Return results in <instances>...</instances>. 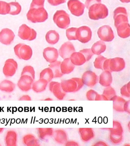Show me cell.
<instances>
[{
    "mask_svg": "<svg viewBox=\"0 0 130 146\" xmlns=\"http://www.w3.org/2000/svg\"><path fill=\"white\" fill-rule=\"evenodd\" d=\"M109 132V139L113 144L117 145L121 143L123 141L124 129L121 124L117 121H113V128H104Z\"/></svg>",
    "mask_w": 130,
    "mask_h": 146,
    "instance_id": "6da1fadb",
    "label": "cell"
},
{
    "mask_svg": "<svg viewBox=\"0 0 130 146\" xmlns=\"http://www.w3.org/2000/svg\"><path fill=\"white\" fill-rule=\"evenodd\" d=\"M27 16L28 20L33 23L44 22L48 18L47 11L44 7L30 8Z\"/></svg>",
    "mask_w": 130,
    "mask_h": 146,
    "instance_id": "7a4b0ae2",
    "label": "cell"
},
{
    "mask_svg": "<svg viewBox=\"0 0 130 146\" xmlns=\"http://www.w3.org/2000/svg\"><path fill=\"white\" fill-rule=\"evenodd\" d=\"M108 15V8L105 5L101 3L93 4L89 9V17L92 20L104 19Z\"/></svg>",
    "mask_w": 130,
    "mask_h": 146,
    "instance_id": "3957f363",
    "label": "cell"
},
{
    "mask_svg": "<svg viewBox=\"0 0 130 146\" xmlns=\"http://www.w3.org/2000/svg\"><path fill=\"white\" fill-rule=\"evenodd\" d=\"M125 64L123 58H117L106 59L103 64V70L112 72H119L125 68Z\"/></svg>",
    "mask_w": 130,
    "mask_h": 146,
    "instance_id": "277c9868",
    "label": "cell"
},
{
    "mask_svg": "<svg viewBox=\"0 0 130 146\" xmlns=\"http://www.w3.org/2000/svg\"><path fill=\"white\" fill-rule=\"evenodd\" d=\"M53 20L60 28L66 29L70 23L69 15L63 10L57 11L53 17Z\"/></svg>",
    "mask_w": 130,
    "mask_h": 146,
    "instance_id": "5b68a950",
    "label": "cell"
},
{
    "mask_svg": "<svg viewBox=\"0 0 130 146\" xmlns=\"http://www.w3.org/2000/svg\"><path fill=\"white\" fill-rule=\"evenodd\" d=\"M15 53L20 59L25 60H29L33 55V51L29 45L19 43L16 45L14 48Z\"/></svg>",
    "mask_w": 130,
    "mask_h": 146,
    "instance_id": "8992f818",
    "label": "cell"
},
{
    "mask_svg": "<svg viewBox=\"0 0 130 146\" xmlns=\"http://www.w3.org/2000/svg\"><path fill=\"white\" fill-rule=\"evenodd\" d=\"M18 35L22 40L32 41L36 39L37 33L33 29L23 24L19 28Z\"/></svg>",
    "mask_w": 130,
    "mask_h": 146,
    "instance_id": "52a82bcc",
    "label": "cell"
},
{
    "mask_svg": "<svg viewBox=\"0 0 130 146\" xmlns=\"http://www.w3.org/2000/svg\"><path fill=\"white\" fill-rule=\"evenodd\" d=\"M67 5L72 14L77 17L84 13L85 6L79 0H69Z\"/></svg>",
    "mask_w": 130,
    "mask_h": 146,
    "instance_id": "ba28073f",
    "label": "cell"
},
{
    "mask_svg": "<svg viewBox=\"0 0 130 146\" xmlns=\"http://www.w3.org/2000/svg\"><path fill=\"white\" fill-rule=\"evenodd\" d=\"M113 18L116 28L121 24L128 23L127 11L125 8L123 7L116 8L114 11Z\"/></svg>",
    "mask_w": 130,
    "mask_h": 146,
    "instance_id": "9c48e42d",
    "label": "cell"
},
{
    "mask_svg": "<svg viewBox=\"0 0 130 146\" xmlns=\"http://www.w3.org/2000/svg\"><path fill=\"white\" fill-rule=\"evenodd\" d=\"M98 36L101 40L110 42L115 37L113 31L111 27L108 25H104L100 27L97 31Z\"/></svg>",
    "mask_w": 130,
    "mask_h": 146,
    "instance_id": "30bf717a",
    "label": "cell"
},
{
    "mask_svg": "<svg viewBox=\"0 0 130 146\" xmlns=\"http://www.w3.org/2000/svg\"><path fill=\"white\" fill-rule=\"evenodd\" d=\"M81 79L84 85L91 88L95 86L99 82V77L97 74L90 70L84 72Z\"/></svg>",
    "mask_w": 130,
    "mask_h": 146,
    "instance_id": "8fae6325",
    "label": "cell"
},
{
    "mask_svg": "<svg viewBox=\"0 0 130 146\" xmlns=\"http://www.w3.org/2000/svg\"><path fill=\"white\" fill-rule=\"evenodd\" d=\"M92 32L91 29L87 26H83L77 28L76 36L79 42L85 43L91 40Z\"/></svg>",
    "mask_w": 130,
    "mask_h": 146,
    "instance_id": "7c38bea8",
    "label": "cell"
},
{
    "mask_svg": "<svg viewBox=\"0 0 130 146\" xmlns=\"http://www.w3.org/2000/svg\"><path fill=\"white\" fill-rule=\"evenodd\" d=\"M17 63L12 59H9L5 62L3 68V73L6 77L14 76L18 69Z\"/></svg>",
    "mask_w": 130,
    "mask_h": 146,
    "instance_id": "4fadbf2b",
    "label": "cell"
},
{
    "mask_svg": "<svg viewBox=\"0 0 130 146\" xmlns=\"http://www.w3.org/2000/svg\"><path fill=\"white\" fill-rule=\"evenodd\" d=\"M34 80L29 75H21L17 83V86L23 92H27L32 89Z\"/></svg>",
    "mask_w": 130,
    "mask_h": 146,
    "instance_id": "5bb4252c",
    "label": "cell"
},
{
    "mask_svg": "<svg viewBox=\"0 0 130 146\" xmlns=\"http://www.w3.org/2000/svg\"><path fill=\"white\" fill-rule=\"evenodd\" d=\"M49 89L54 96L59 100H63L66 96L67 93L63 90L61 83L59 82L51 81L49 84Z\"/></svg>",
    "mask_w": 130,
    "mask_h": 146,
    "instance_id": "9a60e30c",
    "label": "cell"
},
{
    "mask_svg": "<svg viewBox=\"0 0 130 146\" xmlns=\"http://www.w3.org/2000/svg\"><path fill=\"white\" fill-rule=\"evenodd\" d=\"M75 52L76 50L75 47L70 42L63 43L59 50V55L63 59L70 58L72 54Z\"/></svg>",
    "mask_w": 130,
    "mask_h": 146,
    "instance_id": "2e32d148",
    "label": "cell"
},
{
    "mask_svg": "<svg viewBox=\"0 0 130 146\" xmlns=\"http://www.w3.org/2000/svg\"><path fill=\"white\" fill-rule=\"evenodd\" d=\"M15 35L12 30L4 29L0 32V42L5 45H10L14 40Z\"/></svg>",
    "mask_w": 130,
    "mask_h": 146,
    "instance_id": "e0dca14e",
    "label": "cell"
},
{
    "mask_svg": "<svg viewBox=\"0 0 130 146\" xmlns=\"http://www.w3.org/2000/svg\"><path fill=\"white\" fill-rule=\"evenodd\" d=\"M43 56L47 62L51 63L57 60L59 58V52L55 48L47 47L44 49Z\"/></svg>",
    "mask_w": 130,
    "mask_h": 146,
    "instance_id": "ac0fdd59",
    "label": "cell"
},
{
    "mask_svg": "<svg viewBox=\"0 0 130 146\" xmlns=\"http://www.w3.org/2000/svg\"><path fill=\"white\" fill-rule=\"evenodd\" d=\"M60 83L63 90L66 93L77 92V84L73 78L63 80Z\"/></svg>",
    "mask_w": 130,
    "mask_h": 146,
    "instance_id": "d6986e66",
    "label": "cell"
},
{
    "mask_svg": "<svg viewBox=\"0 0 130 146\" xmlns=\"http://www.w3.org/2000/svg\"><path fill=\"white\" fill-rule=\"evenodd\" d=\"M78 132L81 140L83 142H88L94 137V131L92 128H80Z\"/></svg>",
    "mask_w": 130,
    "mask_h": 146,
    "instance_id": "ffe728a7",
    "label": "cell"
},
{
    "mask_svg": "<svg viewBox=\"0 0 130 146\" xmlns=\"http://www.w3.org/2000/svg\"><path fill=\"white\" fill-rule=\"evenodd\" d=\"M18 133L13 130H9L7 132L4 138L6 146H17L18 141Z\"/></svg>",
    "mask_w": 130,
    "mask_h": 146,
    "instance_id": "44dd1931",
    "label": "cell"
},
{
    "mask_svg": "<svg viewBox=\"0 0 130 146\" xmlns=\"http://www.w3.org/2000/svg\"><path fill=\"white\" fill-rule=\"evenodd\" d=\"M54 141L60 145H65L68 141L67 132L63 129H58L54 131L53 136Z\"/></svg>",
    "mask_w": 130,
    "mask_h": 146,
    "instance_id": "7402d4cb",
    "label": "cell"
},
{
    "mask_svg": "<svg viewBox=\"0 0 130 146\" xmlns=\"http://www.w3.org/2000/svg\"><path fill=\"white\" fill-rule=\"evenodd\" d=\"M36 130L39 138L43 141H46L53 137L54 133V130L52 128H37Z\"/></svg>",
    "mask_w": 130,
    "mask_h": 146,
    "instance_id": "603a6c76",
    "label": "cell"
},
{
    "mask_svg": "<svg viewBox=\"0 0 130 146\" xmlns=\"http://www.w3.org/2000/svg\"><path fill=\"white\" fill-rule=\"evenodd\" d=\"M113 82L111 72L107 70H104L100 74L99 78V82L102 86H110Z\"/></svg>",
    "mask_w": 130,
    "mask_h": 146,
    "instance_id": "cb8c5ba5",
    "label": "cell"
},
{
    "mask_svg": "<svg viewBox=\"0 0 130 146\" xmlns=\"http://www.w3.org/2000/svg\"><path fill=\"white\" fill-rule=\"evenodd\" d=\"M110 100L113 102V108L117 112H124L123 107L126 101L124 98L119 96H115Z\"/></svg>",
    "mask_w": 130,
    "mask_h": 146,
    "instance_id": "d4e9b609",
    "label": "cell"
},
{
    "mask_svg": "<svg viewBox=\"0 0 130 146\" xmlns=\"http://www.w3.org/2000/svg\"><path fill=\"white\" fill-rule=\"evenodd\" d=\"M22 142L24 145L27 146H40L39 140L32 133H28L24 135L22 138Z\"/></svg>",
    "mask_w": 130,
    "mask_h": 146,
    "instance_id": "484cf974",
    "label": "cell"
},
{
    "mask_svg": "<svg viewBox=\"0 0 130 146\" xmlns=\"http://www.w3.org/2000/svg\"><path fill=\"white\" fill-rule=\"evenodd\" d=\"M48 83L45 80L39 78L38 80L34 82L31 89L36 93H41L46 90Z\"/></svg>",
    "mask_w": 130,
    "mask_h": 146,
    "instance_id": "4316f807",
    "label": "cell"
},
{
    "mask_svg": "<svg viewBox=\"0 0 130 146\" xmlns=\"http://www.w3.org/2000/svg\"><path fill=\"white\" fill-rule=\"evenodd\" d=\"M75 66L71 62L70 58H66L61 62L60 65L61 73L63 75L70 74L74 70Z\"/></svg>",
    "mask_w": 130,
    "mask_h": 146,
    "instance_id": "83f0119b",
    "label": "cell"
},
{
    "mask_svg": "<svg viewBox=\"0 0 130 146\" xmlns=\"http://www.w3.org/2000/svg\"><path fill=\"white\" fill-rule=\"evenodd\" d=\"M16 84L12 81L5 80L0 83V91L5 93H10L15 90Z\"/></svg>",
    "mask_w": 130,
    "mask_h": 146,
    "instance_id": "f1b7e54d",
    "label": "cell"
},
{
    "mask_svg": "<svg viewBox=\"0 0 130 146\" xmlns=\"http://www.w3.org/2000/svg\"><path fill=\"white\" fill-rule=\"evenodd\" d=\"M118 36L123 38H127L130 36V25L128 23H124L119 25L117 27Z\"/></svg>",
    "mask_w": 130,
    "mask_h": 146,
    "instance_id": "f546056e",
    "label": "cell"
},
{
    "mask_svg": "<svg viewBox=\"0 0 130 146\" xmlns=\"http://www.w3.org/2000/svg\"><path fill=\"white\" fill-rule=\"evenodd\" d=\"M70 58L71 62L75 66H82L86 62L85 56L79 51L74 52L72 54Z\"/></svg>",
    "mask_w": 130,
    "mask_h": 146,
    "instance_id": "4dcf8cb0",
    "label": "cell"
},
{
    "mask_svg": "<svg viewBox=\"0 0 130 146\" xmlns=\"http://www.w3.org/2000/svg\"><path fill=\"white\" fill-rule=\"evenodd\" d=\"M106 45L102 40H99L96 42L92 47L91 50L93 54L99 55L104 52L106 50Z\"/></svg>",
    "mask_w": 130,
    "mask_h": 146,
    "instance_id": "1f68e13d",
    "label": "cell"
},
{
    "mask_svg": "<svg viewBox=\"0 0 130 146\" xmlns=\"http://www.w3.org/2000/svg\"><path fill=\"white\" fill-rule=\"evenodd\" d=\"M47 42L51 44H55L59 42L60 35L55 30H51L48 32L45 36Z\"/></svg>",
    "mask_w": 130,
    "mask_h": 146,
    "instance_id": "d6a6232c",
    "label": "cell"
},
{
    "mask_svg": "<svg viewBox=\"0 0 130 146\" xmlns=\"http://www.w3.org/2000/svg\"><path fill=\"white\" fill-rule=\"evenodd\" d=\"M61 63V62L57 60L50 63L49 67L53 71L54 78H59L63 75V74L61 73L60 68Z\"/></svg>",
    "mask_w": 130,
    "mask_h": 146,
    "instance_id": "836d02e7",
    "label": "cell"
},
{
    "mask_svg": "<svg viewBox=\"0 0 130 146\" xmlns=\"http://www.w3.org/2000/svg\"><path fill=\"white\" fill-rule=\"evenodd\" d=\"M87 99L89 101H101L104 100V97L102 94H98L95 91L90 90L87 92Z\"/></svg>",
    "mask_w": 130,
    "mask_h": 146,
    "instance_id": "e575fe53",
    "label": "cell"
},
{
    "mask_svg": "<svg viewBox=\"0 0 130 146\" xmlns=\"http://www.w3.org/2000/svg\"><path fill=\"white\" fill-rule=\"evenodd\" d=\"M53 78V71L49 67L43 70L40 74L39 78L45 80L48 83L51 82Z\"/></svg>",
    "mask_w": 130,
    "mask_h": 146,
    "instance_id": "d590c367",
    "label": "cell"
},
{
    "mask_svg": "<svg viewBox=\"0 0 130 146\" xmlns=\"http://www.w3.org/2000/svg\"><path fill=\"white\" fill-rule=\"evenodd\" d=\"M10 11L9 14L12 15H16L21 12V7L17 2H11L9 3Z\"/></svg>",
    "mask_w": 130,
    "mask_h": 146,
    "instance_id": "8d00e7d4",
    "label": "cell"
},
{
    "mask_svg": "<svg viewBox=\"0 0 130 146\" xmlns=\"http://www.w3.org/2000/svg\"><path fill=\"white\" fill-rule=\"evenodd\" d=\"M102 94L107 98L108 100H110L113 97L116 95L115 89L111 86L106 87L103 90Z\"/></svg>",
    "mask_w": 130,
    "mask_h": 146,
    "instance_id": "74e56055",
    "label": "cell"
},
{
    "mask_svg": "<svg viewBox=\"0 0 130 146\" xmlns=\"http://www.w3.org/2000/svg\"><path fill=\"white\" fill-rule=\"evenodd\" d=\"M107 59L103 56L99 55L96 58L93 62L94 67L98 69H101L103 70V64L105 60Z\"/></svg>",
    "mask_w": 130,
    "mask_h": 146,
    "instance_id": "f35d334b",
    "label": "cell"
},
{
    "mask_svg": "<svg viewBox=\"0 0 130 146\" xmlns=\"http://www.w3.org/2000/svg\"><path fill=\"white\" fill-rule=\"evenodd\" d=\"M26 75L31 76L34 80L35 78V69L32 66H25L23 69L21 75Z\"/></svg>",
    "mask_w": 130,
    "mask_h": 146,
    "instance_id": "ab89813d",
    "label": "cell"
},
{
    "mask_svg": "<svg viewBox=\"0 0 130 146\" xmlns=\"http://www.w3.org/2000/svg\"><path fill=\"white\" fill-rule=\"evenodd\" d=\"M77 29V28L76 27H71L67 30L66 35L69 40H77L76 36Z\"/></svg>",
    "mask_w": 130,
    "mask_h": 146,
    "instance_id": "60d3db41",
    "label": "cell"
},
{
    "mask_svg": "<svg viewBox=\"0 0 130 146\" xmlns=\"http://www.w3.org/2000/svg\"><path fill=\"white\" fill-rule=\"evenodd\" d=\"M120 93L123 98H130V82L122 87L120 89Z\"/></svg>",
    "mask_w": 130,
    "mask_h": 146,
    "instance_id": "b9f144b4",
    "label": "cell"
},
{
    "mask_svg": "<svg viewBox=\"0 0 130 146\" xmlns=\"http://www.w3.org/2000/svg\"><path fill=\"white\" fill-rule=\"evenodd\" d=\"M10 5L9 3L4 1H0V14L5 15L9 14Z\"/></svg>",
    "mask_w": 130,
    "mask_h": 146,
    "instance_id": "7bdbcfd3",
    "label": "cell"
},
{
    "mask_svg": "<svg viewBox=\"0 0 130 146\" xmlns=\"http://www.w3.org/2000/svg\"><path fill=\"white\" fill-rule=\"evenodd\" d=\"M79 52H81L84 55L86 59V62L89 61L93 55V54L91 49H83L80 51Z\"/></svg>",
    "mask_w": 130,
    "mask_h": 146,
    "instance_id": "ee69618b",
    "label": "cell"
},
{
    "mask_svg": "<svg viewBox=\"0 0 130 146\" xmlns=\"http://www.w3.org/2000/svg\"><path fill=\"white\" fill-rule=\"evenodd\" d=\"M45 0H33L31 4L30 8L44 7Z\"/></svg>",
    "mask_w": 130,
    "mask_h": 146,
    "instance_id": "f6af8a7d",
    "label": "cell"
},
{
    "mask_svg": "<svg viewBox=\"0 0 130 146\" xmlns=\"http://www.w3.org/2000/svg\"><path fill=\"white\" fill-rule=\"evenodd\" d=\"M101 0H86L85 2V7L87 9L95 3H101Z\"/></svg>",
    "mask_w": 130,
    "mask_h": 146,
    "instance_id": "bcb514c9",
    "label": "cell"
},
{
    "mask_svg": "<svg viewBox=\"0 0 130 146\" xmlns=\"http://www.w3.org/2000/svg\"><path fill=\"white\" fill-rule=\"evenodd\" d=\"M66 1L67 0H47L49 4L54 6H56L65 3Z\"/></svg>",
    "mask_w": 130,
    "mask_h": 146,
    "instance_id": "7dc6e473",
    "label": "cell"
},
{
    "mask_svg": "<svg viewBox=\"0 0 130 146\" xmlns=\"http://www.w3.org/2000/svg\"><path fill=\"white\" fill-rule=\"evenodd\" d=\"M76 81V83L77 84V92L79 91L80 90L83 88L84 86V84L83 83V81L81 79V78H73Z\"/></svg>",
    "mask_w": 130,
    "mask_h": 146,
    "instance_id": "c3c4849f",
    "label": "cell"
},
{
    "mask_svg": "<svg viewBox=\"0 0 130 146\" xmlns=\"http://www.w3.org/2000/svg\"><path fill=\"white\" fill-rule=\"evenodd\" d=\"M130 100L125 101L124 104L123 109L124 112L127 113L128 114H130Z\"/></svg>",
    "mask_w": 130,
    "mask_h": 146,
    "instance_id": "681fc988",
    "label": "cell"
},
{
    "mask_svg": "<svg viewBox=\"0 0 130 146\" xmlns=\"http://www.w3.org/2000/svg\"><path fill=\"white\" fill-rule=\"evenodd\" d=\"M32 99L31 97L28 95H23L19 98V100L20 101H31Z\"/></svg>",
    "mask_w": 130,
    "mask_h": 146,
    "instance_id": "f907efd6",
    "label": "cell"
},
{
    "mask_svg": "<svg viewBox=\"0 0 130 146\" xmlns=\"http://www.w3.org/2000/svg\"><path fill=\"white\" fill-rule=\"evenodd\" d=\"M65 145L67 146H79V144L78 143L75 141H68L65 144Z\"/></svg>",
    "mask_w": 130,
    "mask_h": 146,
    "instance_id": "816d5d0a",
    "label": "cell"
},
{
    "mask_svg": "<svg viewBox=\"0 0 130 146\" xmlns=\"http://www.w3.org/2000/svg\"><path fill=\"white\" fill-rule=\"evenodd\" d=\"M95 146H108V145L104 141H99L93 145Z\"/></svg>",
    "mask_w": 130,
    "mask_h": 146,
    "instance_id": "f5cc1de1",
    "label": "cell"
},
{
    "mask_svg": "<svg viewBox=\"0 0 130 146\" xmlns=\"http://www.w3.org/2000/svg\"><path fill=\"white\" fill-rule=\"evenodd\" d=\"M119 1L123 3H128L130 2V0H119Z\"/></svg>",
    "mask_w": 130,
    "mask_h": 146,
    "instance_id": "db71d44e",
    "label": "cell"
},
{
    "mask_svg": "<svg viewBox=\"0 0 130 146\" xmlns=\"http://www.w3.org/2000/svg\"><path fill=\"white\" fill-rule=\"evenodd\" d=\"M4 131V128H0V134L3 133Z\"/></svg>",
    "mask_w": 130,
    "mask_h": 146,
    "instance_id": "11a10c76",
    "label": "cell"
},
{
    "mask_svg": "<svg viewBox=\"0 0 130 146\" xmlns=\"http://www.w3.org/2000/svg\"><path fill=\"white\" fill-rule=\"evenodd\" d=\"M44 100H45V101H51V100H52V99H51V98H48L44 99Z\"/></svg>",
    "mask_w": 130,
    "mask_h": 146,
    "instance_id": "9f6ffc18",
    "label": "cell"
},
{
    "mask_svg": "<svg viewBox=\"0 0 130 146\" xmlns=\"http://www.w3.org/2000/svg\"><path fill=\"white\" fill-rule=\"evenodd\" d=\"M1 146V144H0V146Z\"/></svg>",
    "mask_w": 130,
    "mask_h": 146,
    "instance_id": "6f0895ef",
    "label": "cell"
}]
</instances>
